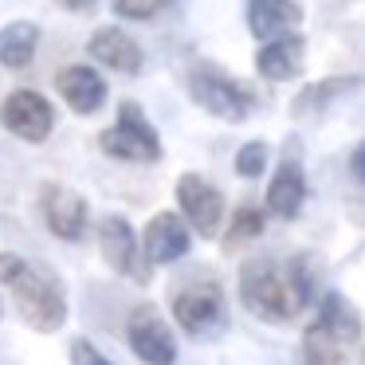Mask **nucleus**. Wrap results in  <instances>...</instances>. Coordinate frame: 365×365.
Segmentation results:
<instances>
[{
	"instance_id": "1",
	"label": "nucleus",
	"mask_w": 365,
	"mask_h": 365,
	"mask_svg": "<svg viewBox=\"0 0 365 365\" xmlns=\"http://www.w3.org/2000/svg\"><path fill=\"white\" fill-rule=\"evenodd\" d=\"M0 287L12 294L20 318L36 334H56L67 322V294L56 275L16 252H0Z\"/></svg>"
},
{
	"instance_id": "2",
	"label": "nucleus",
	"mask_w": 365,
	"mask_h": 365,
	"mask_svg": "<svg viewBox=\"0 0 365 365\" xmlns=\"http://www.w3.org/2000/svg\"><path fill=\"white\" fill-rule=\"evenodd\" d=\"M361 338V318L346 294H326L318 302V318L302 334V361L307 365H341L349 346Z\"/></svg>"
},
{
	"instance_id": "3",
	"label": "nucleus",
	"mask_w": 365,
	"mask_h": 365,
	"mask_svg": "<svg viewBox=\"0 0 365 365\" xmlns=\"http://www.w3.org/2000/svg\"><path fill=\"white\" fill-rule=\"evenodd\" d=\"M240 299L263 322H287L299 310L287 279L279 275V267L271 259H247L240 267Z\"/></svg>"
},
{
	"instance_id": "4",
	"label": "nucleus",
	"mask_w": 365,
	"mask_h": 365,
	"mask_svg": "<svg viewBox=\"0 0 365 365\" xmlns=\"http://www.w3.org/2000/svg\"><path fill=\"white\" fill-rule=\"evenodd\" d=\"M189 95L197 98L200 110L216 114L220 122H244L252 118V91H244L236 79H228L224 71H216V67H205L197 63L189 71Z\"/></svg>"
},
{
	"instance_id": "5",
	"label": "nucleus",
	"mask_w": 365,
	"mask_h": 365,
	"mask_svg": "<svg viewBox=\"0 0 365 365\" xmlns=\"http://www.w3.org/2000/svg\"><path fill=\"white\" fill-rule=\"evenodd\" d=\"M98 145H103V153H110L118 161H158L161 158V138L138 103L118 106V122L110 130H103Z\"/></svg>"
},
{
	"instance_id": "6",
	"label": "nucleus",
	"mask_w": 365,
	"mask_h": 365,
	"mask_svg": "<svg viewBox=\"0 0 365 365\" xmlns=\"http://www.w3.org/2000/svg\"><path fill=\"white\" fill-rule=\"evenodd\" d=\"M173 318L185 334L192 338H220L228 326V310H224V294L216 283H189L173 294Z\"/></svg>"
},
{
	"instance_id": "7",
	"label": "nucleus",
	"mask_w": 365,
	"mask_h": 365,
	"mask_svg": "<svg viewBox=\"0 0 365 365\" xmlns=\"http://www.w3.org/2000/svg\"><path fill=\"white\" fill-rule=\"evenodd\" d=\"M177 205H181V220L197 236H216L224 220V192L208 185L200 173H181L177 177Z\"/></svg>"
},
{
	"instance_id": "8",
	"label": "nucleus",
	"mask_w": 365,
	"mask_h": 365,
	"mask_svg": "<svg viewBox=\"0 0 365 365\" xmlns=\"http://www.w3.org/2000/svg\"><path fill=\"white\" fill-rule=\"evenodd\" d=\"M0 126L16 134L20 142H43L56 130V106L36 91H12L0 103Z\"/></svg>"
},
{
	"instance_id": "9",
	"label": "nucleus",
	"mask_w": 365,
	"mask_h": 365,
	"mask_svg": "<svg viewBox=\"0 0 365 365\" xmlns=\"http://www.w3.org/2000/svg\"><path fill=\"white\" fill-rule=\"evenodd\" d=\"M98 252L103 259L110 263L114 275H126L134 283H145L150 271H145V259H142V247H138V236L130 228L126 216H103L98 220Z\"/></svg>"
},
{
	"instance_id": "10",
	"label": "nucleus",
	"mask_w": 365,
	"mask_h": 365,
	"mask_svg": "<svg viewBox=\"0 0 365 365\" xmlns=\"http://www.w3.org/2000/svg\"><path fill=\"white\" fill-rule=\"evenodd\" d=\"M126 338H130V349H134L138 361H145V365H173L177 361L173 330H169V322L153 307H138L130 314Z\"/></svg>"
},
{
	"instance_id": "11",
	"label": "nucleus",
	"mask_w": 365,
	"mask_h": 365,
	"mask_svg": "<svg viewBox=\"0 0 365 365\" xmlns=\"http://www.w3.org/2000/svg\"><path fill=\"white\" fill-rule=\"evenodd\" d=\"M40 208H43V224H48L59 240H67V244H75V240L87 232L91 205L83 200V192L67 189V185H43Z\"/></svg>"
},
{
	"instance_id": "12",
	"label": "nucleus",
	"mask_w": 365,
	"mask_h": 365,
	"mask_svg": "<svg viewBox=\"0 0 365 365\" xmlns=\"http://www.w3.org/2000/svg\"><path fill=\"white\" fill-rule=\"evenodd\" d=\"M138 247H142V259L145 263H177V259L189 255L192 232L185 228V220L177 212H158L150 224H145Z\"/></svg>"
},
{
	"instance_id": "13",
	"label": "nucleus",
	"mask_w": 365,
	"mask_h": 365,
	"mask_svg": "<svg viewBox=\"0 0 365 365\" xmlns=\"http://www.w3.org/2000/svg\"><path fill=\"white\" fill-rule=\"evenodd\" d=\"M87 51H91L95 63L110 67L114 75H138L142 71V48H138V40L130 32H122V28H98V32L91 36Z\"/></svg>"
},
{
	"instance_id": "14",
	"label": "nucleus",
	"mask_w": 365,
	"mask_h": 365,
	"mask_svg": "<svg viewBox=\"0 0 365 365\" xmlns=\"http://www.w3.org/2000/svg\"><path fill=\"white\" fill-rule=\"evenodd\" d=\"M307 205V173L294 158H283L267 185V212L279 220H294Z\"/></svg>"
},
{
	"instance_id": "15",
	"label": "nucleus",
	"mask_w": 365,
	"mask_h": 365,
	"mask_svg": "<svg viewBox=\"0 0 365 365\" xmlns=\"http://www.w3.org/2000/svg\"><path fill=\"white\" fill-rule=\"evenodd\" d=\"M56 87L63 95V103L71 106L75 114H95L98 106L106 103V83L95 67L87 63H71L56 75Z\"/></svg>"
},
{
	"instance_id": "16",
	"label": "nucleus",
	"mask_w": 365,
	"mask_h": 365,
	"mask_svg": "<svg viewBox=\"0 0 365 365\" xmlns=\"http://www.w3.org/2000/svg\"><path fill=\"white\" fill-rule=\"evenodd\" d=\"M294 24H302V4L294 0H252L247 4V28L263 43L287 36Z\"/></svg>"
},
{
	"instance_id": "17",
	"label": "nucleus",
	"mask_w": 365,
	"mask_h": 365,
	"mask_svg": "<svg viewBox=\"0 0 365 365\" xmlns=\"http://www.w3.org/2000/svg\"><path fill=\"white\" fill-rule=\"evenodd\" d=\"M302 51L307 43L299 36H279V40H267L259 51H255V71L271 83H283V79H294L302 71Z\"/></svg>"
},
{
	"instance_id": "18",
	"label": "nucleus",
	"mask_w": 365,
	"mask_h": 365,
	"mask_svg": "<svg viewBox=\"0 0 365 365\" xmlns=\"http://www.w3.org/2000/svg\"><path fill=\"white\" fill-rule=\"evenodd\" d=\"M36 43H40V28L28 24V20H16V24L0 28V67L24 71L36 59Z\"/></svg>"
},
{
	"instance_id": "19",
	"label": "nucleus",
	"mask_w": 365,
	"mask_h": 365,
	"mask_svg": "<svg viewBox=\"0 0 365 365\" xmlns=\"http://www.w3.org/2000/svg\"><path fill=\"white\" fill-rule=\"evenodd\" d=\"M357 75H341V79H322V83H314V87H307L299 98H294V118H302V114H314V110H322L330 98H338V95H349V91H357Z\"/></svg>"
},
{
	"instance_id": "20",
	"label": "nucleus",
	"mask_w": 365,
	"mask_h": 365,
	"mask_svg": "<svg viewBox=\"0 0 365 365\" xmlns=\"http://www.w3.org/2000/svg\"><path fill=\"white\" fill-rule=\"evenodd\" d=\"M259 232H263V212H259V208H252V205H244V208H240V216L232 220V228H228V247L247 244V240H255Z\"/></svg>"
},
{
	"instance_id": "21",
	"label": "nucleus",
	"mask_w": 365,
	"mask_h": 365,
	"mask_svg": "<svg viewBox=\"0 0 365 365\" xmlns=\"http://www.w3.org/2000/svg\"><path fill=\"white\" fill-rule=\"evenodd\" d=\"M263 169H267V145H263V142L240 145V153H236V173H240V177H263Z\"/></svg>"
},
{
	"instance_id": "22",
	"label": "nucleus",
	"mask_w": 365,
	"mask_h": 365,
	"mask_svg": "<svg viewBox=\"0 0 365 365\" xmlns=\"http://www.w3.org/2000/svg\"><path fill=\"white\" fill-rule=\"evenodd\" d=\"M173 0H114V12L122 20H153L158 12H165Z\"/></svg>"
},
{
	"instance_id": "23",
	"label": "nucleus",
	"mask_w": 365,
	"mask_h": 365,
	"mask_svg": "<svg viewBox=\"0 0 365 365\" xmlns=\"http://www.w3.org/2000/svg\"><path fill=\"white\" fill-rule=\"evenodd\" d=\"M71 361H75V365H114L110 357H103L95 346H91V341H83V338L71 346Z\"/></svg>"
},
{
	"instance_id": "24",
	"label": "nucleus",
	"mask_w": 365,
	"mask_h": 365,
	"mask_svg": "<svg viewBox=\"0 0 365 365\" xmlns=\"http://www.w3.org/2000/svg\"><path fill=\"white\" fill-rule=\"evenodd\" d=\"M349 169H354V181H365V150H361V145L354 150V161H349Z\"/></svg>"
},
{
	"instance_id": "25",
	"label": "nucleus",
	"mask_w": 365,
	"mask_h": 365,
	"mask_svg": "<svg viewBox=\"0 0 365 365\" xmlns=\"http://www.w3.org/2000/svg\"><path fill=\"white\" fill-rule=\"evenodd\" d=\"M67 12H87V9H95V0H59Z\"/></svg>"
},
{
	"instance_id": "26",
	"label": "nucleus",
	"mask_w": 365,
	"mask_h": 365,
	"mask_svg": "<svg viewBox=\"0 0 365 365\" xmlns=\"http://www.w3.org/2000/svg\"><path fill=\"white\" fill-rule=\"evenodd\" d=\"M0 314H4V307H0Z\"/></svg>"
}]
</instances>
